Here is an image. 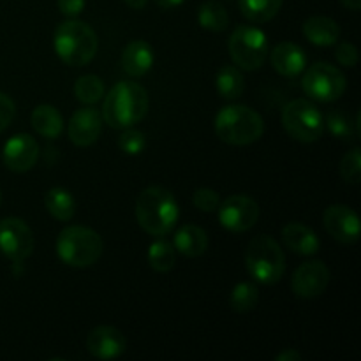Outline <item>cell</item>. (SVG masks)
Masks as SVG:
<instances>
[{
	"mask_svg": "<svg viewBox=\"0 0 361 361\" xmlns=\"http://www.w3.org/2000/svg\"><path fill=\"white\" fill-rule=\"evenodd\" d=\"M104 95L106 99L101 111L102 120L116 130L134 127L147 116L150 108L148 92L133 80L120 81Z\"/></svg>",
	"mask_w": 361,
	"mask_h": 361,
	"instance_id": "1",
	"label": "cell"
},
{
	"mask_svg": "<svg viewBox=\"0 0 361 361\" xmlns=\"http://www.w3.org/2000/svg\"><path fill=\"white\" fill-rule=\"evenodd\" d=\"M180 208L173 192L161 185H150L136 200V221L150 236H166L175 229Z\"/></svg>",
	"mask_w": 361,
	"mask_h": 361,
	"instance_id": "2",
	"label": "cell"
},
{
	"mask_svg": "<svg viewBox=\"0 0 361 361\" xmlns=\"http://www.w3.org/2000/svg\"><path fill=\"white\" fill-rule=\"evenodd\" d=\"M53 48L66 66L83 67L90 63L97 53V34L85 21L71 18L55 28Z\"/></svg>",
	"mask_w": 361,
	"mask_h": 361,
	"instance_id": "3",
	"label": "cell"
},
{
	"mask_svg": "<svg viewBox=\"0 0 361 361\" xmlns=\"http://www.w3.org/2000/svg\"><path fill=\"white\" fill-rule=\"evenodd\" d=\"M215 134L233 147L252 145L264 134L263 116L243 104H229L215 116Z\"/></svg>",
	"mask_w": 361,
	"mask_h": 361,
	"instance_id": "4",
	"label": "cell"
},
{
	"mask_svg": "<svg viewBox=\"0 0 361 361\" xmlns=\"http://www.w3.org/2000/svg\"><path fill=\"white\" fill-rule=\"evenodd\" d=\"M101 235L87 226H67L56 238V256L73 268H88L102 256Z\"/></svg>",
	"mask_w": 361,
	"mask_h": 361,
	"instance_id": "5",
	"label": "cell"
},
{
	"mask_svg": "<svg viewBox=\"0 0 361 361\" xmlns=\"http://www.w3.org/2000/svg\"><path fill=\"white\" fill-rule=\"evenodd\" d=\"M245 268L259 284H277L286 274L284 250L270 235L254 236L245 249Z\"/></svg>",
	"mask_w": 361,
	"mask_h": 361,
	"instance_id": "6",
	"label": "cell"
},
{
	"mask_svg": "<svg viewBox=\"0 0 361 361\" xmlns=\"http://www.w3.org/2000/svg\"><path fill=\"white\" fill-rule=\"evenodd\" d=\"M282 126L293 140L314 143L324 133V116L309 99H295L282 109Z\"/></svg>",
	"mask_w": 361,
	"mask_h": 361,
	"instance_id": "7",
	"label": "cell"
},
{
	"mask_svg": "<svg viewBox=\"0 0 361 361\" xmlns=\"http://www.w3.org/2000/svg\"><path fill=\"white\" fill-rule=\"evenodd\" d=\"M233 63L242 71H257L268 56L267 34L256 25H240L228 42Z\"/></svg>",
	"mask_w": 361,
	"mask_h": 361,
	"instance_id": "8",
	"label": "cell"
},
{
	"mask_svg": "<svg viewBox=\"0 0 361 361\" xmlns=\"http://www.w3.org/2000/svg\"><path fill=\"white\" fill-rule=\"evenodd\" d=\"M302 88L314 101L334 102L344 95L348 80L344 73L331 63L317 62L303 71Z\"/></svg>",
	"mask_w": 361,
	"mask_h": 361,
	"instance_id": "9",
	"label": "cell"
},
{
	"mask_svg": "<svg viewBox=\"0 0 361 361\" xmlns=\"http://www.w3.org/2000/svg\"><path fill=\"white\" fill-rule=\"evenodd\" d=\"M259 204L249 196L235 194L221 201L217 208L219 222L229 233H245L259 221Z\"/></svg>",
	"mask_w": 361,
	"mask_h": 361,
	"instance_id": "10",
	"label": "cell"
},
{
	"mask_svg": "<svg viewBox=\"0 0 361 361\" xmlns=\"http://www.w3.org/2000/svg\"><path fill=\"white\" fill-rule=\"evenodd\" d=\"M35 238L32 229L25 221L18 217H6L0 221V252L13 263L32 256Z\"/></svg>",
	"mask_w": 361,
	"mask_h": 361,
	"instance_id": "11",
	"label": "cell"
},
{
	"mask_svg": "<svg viewBox=\"0 0 361 361\" xmlns=\"http://www.w3.org/2000/svg\"><path fill=\"white\" fill-rule=\"evenodd\" d=\"M330 270L323 261H307L295 270L291 289L298 298L312 300L323 295L330 284Z\"/></svg>",
	"mask_w": 361,
	"mask_h": 361,
	"instance_id": "12",
	"label": "cell"
},
{
	"mask_svg": "<svg viewBox=\"0 0 361 361\" xmlns=\"http://www.w3.org/2000/svg\"><path fill=\"white\" fill-rule=\"evenodd\" d=\"M324 229L331 238L344 245H351L360 240L361 224L360 217L348 204H331L323 214Z\"/></svg>",
	"mask_w": 361,
	"mask_h": 361,
	"instance_id": "13",
	"label": "cell"
},
{
	"mask_svg": "<svg viewBox=\"0 0 361 361\" xmlns=\"http://www.w3.org/2000/svg\"><path fill=\"white\" fill-rule=\"evenodd\" d=\"M102 120L101 111L94 106H85V108L76 109L67 123V136L71 143L80 148H88L99 140L102 133Z\"/></svg>",
	"mask_w": 361,
	"mask_h": 361,
	"instance_id": "14",
	"label": "cell"
},
{
	"mask_svg": "<svg viewBox=\"0 0 361 361\" xmlns=\"http://www.w3.org/2000/svg\"><path fill=\"white\" fill-rule=\"evenodd\" d=\"M39 159V145L30 134H14L6 141L2 161L7 169L14 173H27Z\"/></svg>",
	"mask_w": 361,
	"mask_h": 361,
	"instance_id": "15",
	"label": "cell"
},
{
	"mask_svg": "<svg viewBox=\"0 0 361 361\" xmlns=\"http://www.w3.org/2000/svg\"><path fill=\"white\" fill-rule=\"evenodd\" d=\"M127 342L120 330L113 326H97L88 334L87 349L97 360H115L126 353Z\"/></svg>",
	"mask_w": 361,
	"mask_h": 361,
	"instance_id": "16",
	"label": "cell"
},
{
	"mask_svg": "<svg viewBox=\"0 0 361 361\" xmlns=\"http://www.w3.org/2000/svg\"><path fill=\"white\" fill-rule=\"evenodd\" d=\"M270 62L281 76L295 78L305 71L307 55L302 46L295 42H279L270 51Z\"/></svg>",
	"mask_w": 361,
	"mask_h": 361,
	"instance_id": "17",
	"label": "cell"
},
{
	"mask_svg": "<svg viewBox=\"0 0 361 361\" xmlns=\"http://www.w3.org/2000/svg\"><path fill=\"white\" fill-rule=\"evenodd\" d=\"M120 66L129 78H141L150 73L152 66H154V48L150 42L141 41V39L130 41L123 48Z\"/></svg>",
	"mask_w": 361,
	"mask_h": 361,
	"instance_id": "18",
	"label": "cell"
},
{
	"mask_svg": "<svg viewBox=\"0 0 361 361\" xmlns=\"http://www.w3.org/2000/svg\"><path fill=\"white\" fill-rule=\"evenodd\" d=\"M282 242L291 252L298 256H314L319 250L321 240L310 229L309 226L302 222H289L282 228Z\"/></svg>",
	"mask_w": 361,
	"mask_h": 361,
	"instance_id": "19",
	"label": "cell"
},
{
	"mask_svg": "<svg viewBox=\"0 0 361 361\" xmlns=\"http://www.w3.org/2000/svg\"><path fill=\"white\" fill-rule=\"evenodd\" d=\"M302 32L307 41L312 42L314 46L328 48L334 46L341 37V27L334 18L328 16H310L303 21Z\"/></svg>",
	"mask_w": 361,
	"mask_h": 361,
	"instance_id": "20",
	"label": "cell"
},
{
	"mask_svg": "<svg viewBox=\"0 0 361 361\" xmlns=\"http://www.w3.org/2000/svg\"><path fill=\"white\" fill-rule=\"evenodd\" d=\"M173 247H175L176 252L185 257H200L208 249V235L200 226L185 224L175 233Z\"/></svg>",
	"mask_w": 361,
	"mask_h": 361,
	"instance_id": "21",
	"label": "cell"
},
{
	"mask_svg": "<svg viewBox=\"0 0 361 361\" xmlns=\"http://www.w3.org/2000/svg\"><path fill=\"white\" fill-rule=\"evenodd\" d=\"M30 123L35 133L46 140L60 137L63 133V127H66L62 113L51 104H39L37 108H34L30 115Z\"/></svg>",
	"mask_w": 361,
	"mask_h": 361,
	"instance_id": "22",
	"label": "cell"
},
{
	"mask_svg": "<svg viewBox=\"0 0 361 361\" xmlns=\"http://www.w3.org/2000/svg\"><path fill=\"white\" fill-rule=\"evenodd\" d=\"M44 207L48 214L59 222H69L76 215V200L63 187H53L46 192Z\"/></svg>",
	"mask_w": 361,
	"mask_h": 361,
	"instance_id": "23",
	"label": "cell"
},
{
	"mask_svg": "<svg viewBox=\"0 0 361 361\" xmlns=\"http://www.w3.org/2000/svg\"><path fill=\"white\" fill-rule=\"evenodd\" d=\"M215 88L217 94L226 101H235L242 97L245 90V80H243L242 69L236 66H222L215 76Z\"/></svg>",
	"mask_w": 361,
	"mask_h": 361,
	"instance_id": "24",
	"label": "cell"
},
{
	"mask_svg": "<svg viewBox=\"0 0 361 361\" xmlns=\"http://www.w3.org/2000/svg\"><path fill=\"white\" fill-rule=\"evenodd\" d=\"M284 0H238L240 13L252 23H267L281 11Z\"/></svg>",
	"mask_w": 361,
	"mask_h": 361,
	"instance_id": "25",
	"label": "cell"
},
{
	"mask_svg": "<svg viewBox=\"0 0 361 361\" xmlns=\"http://www.w3.org/2000/svg\"><path fill=\"white\" fill-rule=\"evenodd\" d=\"M176 250L171 242L164 240V236H159L150 247H148V264L154 271L159 274H168L175 268Z\"/></svg>",
	"mask_w": 361,
	"mask_h": 361,
	"instance_id": "26",
	"label": "cell"
},
{
	"mask_svg": "<svg viewBox=\"0 0 361 361\" xmlns=\"http://www.w3.org/2000/svg\"><path fill=\"white\" fill-rule=\"evenodd\" d=\"M197 23L208 32H224L229 25V14L221 2L208 0L197 9Z\"/></svg>",
	"mask_w": 361,
	"mask_h": 361,
	"instance_id": "27",
	"label": "cell"
},
{
	"mask_svg": "<svg viewBox=\"0 0 361 361\" xmlns=\"http://www.w3.org/2000/svg\"><path fill=\"white\" fill-rule=\"evenodd\" d=\"M106 87L95 74H83L74 83V97L85 106H94L104 97Z\"/></svg>",
	"mask_w": 361,
	"mask_h": 361,
	"instance_id": "28",
	"label": "cell"
},
{
	"mask_svg": "<svg viewBox=\"0 0 361 361\" xmlns=\"http://www.w3.org/2000/svg\"><path fill=\"white\" fill-rule=\"evenodd\" d=\"M259 288L254 282H238L229 295V305L235 312L247 314L259 303Z\"/></svg>",
	"mask_w": 361,
	"mask_h": 361,
	"instance_id": "29",
	"label": "cell"
},
{
	"mask_svg": "<svg viewBox=\"0 0 361 361\" xmlns=\"http://www.w3.org/2000/svg\"><path fill=\"white\" fill-rule=\"evenodd\" d=\"M324 127L330 130V134L337 140L345 141V143H351L355 137H358L360 129L353 126V122L349 120L348 115L341 111H330L324 118Z\"/></svg>",
	"mask_w": 361,
	"mask_h": 361,
	"instance_id": "30",
	"label": "cell"
},
{
	"mask_svg": "<svg viewBox=\"0 0 361 361\" xmlns=\"http://www.w3.org/2000/svg\"><path fill=\"white\" fill-rule=\"evenodd\" d=\"M338 169H341V176L345 182L351 183V185H358L361 182V150L358 147L349 150L342 157Z\"/></svg>",
	"mask_w": 361,
	"mask_h": 361,
	"instance_id": "31",
	"label": "cell"
},
{
	"mask_svg": "<svg viewBox=\"0 0 361 361\" xmlns=\"http://www.w3.org/2000/svg\"><path fill=\"white\" fill-rule=\"evenodd\" d=\"M123 133L118 137V148L127 155H140L147 148V137L141 130L134 127L122 129Z\"/></svg>",
	"mask_w": 361,
	"mask_h": 361,
	"instance_id": "32",
	"label": "cell"
},
{
	"mask_svg": "<svg viewBox=\"0 0 361 361\" xmlns=\"http://www.w3.org/2000/svg\"><path fill=\"white\" fill-rule=\"evenodd\" d=\"M192 204L200 212H204V214H214V212H217L219 204H221V196H219L214 189L200 187V189L194 190Z\"/></svg>",
	"mask_w": 361,
	"mask_h": 361,
	"instance_id": "33",
	"label": "cell"
},
{
	"mask_svg": "<svg viewBox=\"0 0 361 361\" xmlns=\"http://www.w3.org/2000/svg\"><path fill=\"white\" fill-rule=\"evenodd\" d=\"M335 59H337V62L341 63V66L353 69V67H356L360 59L358 48H356L353 42H341V44H337V48H335Z\"/></svg>",
	"mask_w": 361,
	"mask_h": 361,
	"instance_id": "34",
	"label": "cell"
},
{
	"mask_svg": "<svg viewBox=\"0 0 361 361\" xmlns=\"http://www.w3.org/2000/svg\"><path fill=\"white\" fill-rule=\"evenodd\" d=\"M14 115H16V104L9 95L0 92V134L11 126Z\"/></svg>",
	"mask_w": 361,
	"mask_h": 361,
	"instance_id": "35",
	"label": "cell"
},
{
	"mask_svg": "<svg viewBox=\"0 0 361 361\" xmlns=\"http://www.w3.org/2000/svg\"><path fill=\"white\" fill-rule=\"evenodd\" d=\"M87 0H59V9L63 16L76 18L83 13Z\"/></svg>",
	"mask_w": 361,
	"mask_h": 361,
	"instance_id": "36",
	"label": "cell"
},
{
	"mask_svg": "<svg viewBox=\"0 0 361 361\" xmlns=\"http://www.w3.org/2000/svg\"><path fill=\"white\" fill-rule=\"evenodd\" d=\"M302 360V355H300L296 349H284L282 353H279L275 356V361H300Z\"/></svg>",
	"mask_w": 361,
	"mask_h": 361,
	"instance_id": "37",
	"label": "cell"
},
{
	"mask_svg": "<svg viewBox=\"0 0 361 361\" xmlns=\"http://www.w3.org/2000/svg\"><path fill=\"white\" fill-rule=\"evenodd\" d=\"M185 2V0H155V4H157L161 9H175V7L182 6V4Z\"/></svg>",
	"mask_w": 361,
	"mask_h": 361,
	"instance_id": "38",
	"label": "cell"
},
{
	"mask_svg": "<svg viewBox=\"0 0 361 361\" xmlns=\"http://www.w3.org/2000/svg\"><path fill=\"white\" fill-rule=\"evenodd\" d=\"M123 2H126L130 9L141 11V9H145V6L148 4V0H123Z\"/></svg>",
	"mask_w": 361,
	"mask_h": 361,
	"instance_id": "39",
	"label": "cell"
},
{
	"mask_svg": "<svg viewBox=\"0 0 361 361\" xmlns=\"http://www.w3.org/2000/svg\"><path fill=\"white\" fill-rule=\"evenodd\" d=\"M342 6L348 7L351 11H360L361 9V0H341Z\"/></svg>",
	"mask_w": 361,
	"mask_h": 361,
	"instance_id": "40",
	"label": "cell"
},
{
	"mask_svg": "<svg viewBox=\"0 0 361 361\" xmlns=\"http://www.w3.org/2000/svg\"><path fill=\"white\" fill-rule=\"evenodd\" d=\"M0 201H2V190H0Z\"/></svg>",
	"mask_w": 361,
	"mask_h": 361,
	"instance_id": "41",
	"label": "cell"
}]
</instances>
